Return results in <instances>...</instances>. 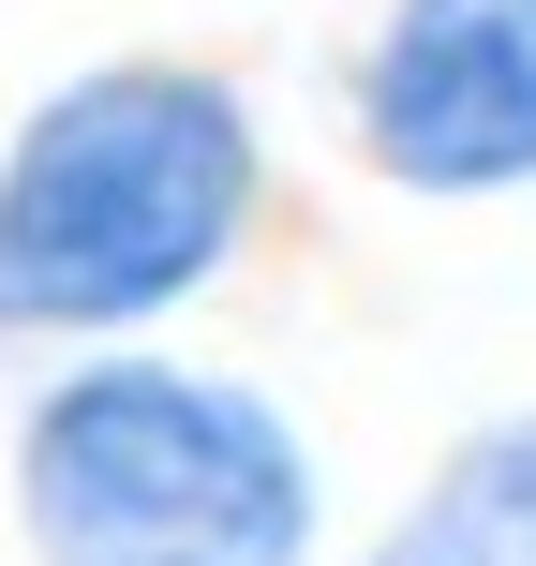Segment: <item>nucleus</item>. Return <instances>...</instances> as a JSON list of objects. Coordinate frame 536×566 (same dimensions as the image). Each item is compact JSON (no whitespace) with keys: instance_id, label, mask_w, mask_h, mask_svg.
I'll list each match as a JSON object with an SVG mask.
<instances>
[{"instance_id":"obj_1","label":"nucleus","mask_w":536,"mask_h":566,"mask_svg":"<svg viewBox=\"0 0 536 566\" xmlns=\"http://www.w3.org/2000/svg\"><path fill=\"white\" fill-rule=\"evenodd\" d=\"M269 239V105L224 60H75L0 119V343L119 358Z\"/></svg>"},{"instance_id":"obj_2","label":"nucleus","mask_w":536,"mask_h":566,"mask_svg":"<svg viewBox=\"0 0 536 566\" xmlns=\"http://www.w3.org/2000/svg\"><path fill=\"white\" fill-rule=\"evenodd\" d=\"M15 566H328V448L239 358H45L0 432Z\"/></svg>"},{"instance_id":"obj_3","label":"nucleus","mask_w":536,"mask_h":566,"mask_svg":"<svg viewBox=\"0 0 536 566\" xmlns=\"http://www.w3.org/2000/svg\"><path fill=\"white\" fill-rule=\"evenodd\" d=\"M343 149L372 195H536V0H372L343 45Z\"/></svg>"},{"instance_id":"obj_4","label":"nucleus","mask_w":536,"mask_h":566,"mask_svg":"<svg viewBox=\"0 0 536 566\" xmlns=\"http://www.w3.org/2000/svg\"><path fill=\"white\" fill-rule=\"evenodd\" d=\"M358 566H536V402L462 418L402 478V507L358 537Z\"/></svg>"}]
</instances>
